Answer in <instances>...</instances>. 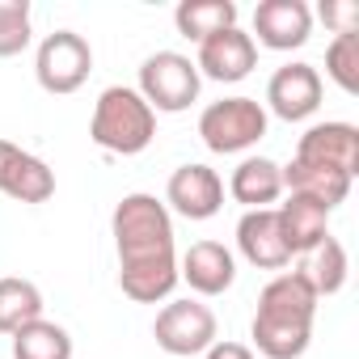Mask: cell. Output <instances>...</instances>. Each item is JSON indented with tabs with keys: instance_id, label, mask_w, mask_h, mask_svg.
<instances>
[{
	"instance_id": "6da1fadb",
	"label": "cell",
	"mask_w": 359,
	"mask_h": 359,
	"mask_svg": "<svg viewBox=\"0 0 359 359\" xmlns=\"http://www.w3.org/2000/svg\"><path fill=\"white\" fill-rule=\"evenodd\" d=\"M317 292L300 271H283L275 275L262 296H258V313H254V342L266 359H300L309 351L313 338V313H317Z\"/></svg>"
},
{
	"instance_id": "7a4b0ae2",
	"label": "cell",
	"mask_w": 359,
	"mask_h": 359,
	"mask_svg": "<svg viewBox=\"0 0 359 359\" xmlns=\"http://www.w3.org/2000/svg\"><path fill=\"white\" fill-rule=\"evenodd\" d=\"M89 135H93V144H102L110 152H123V156L144 152L156 135V110L140 97V89L110 85V89L97 93Z\"/></svg>"
},
{
	"instance_id": "3957f363",
	"label": "cell",
	"mask_w": 359,
	"mask_h": 359,
	"mask_svg": "<svg viewBox=\"0 0 359 359\" xmlns=\"http://www.w3.org/2000/svg\"><path fill=\"white\" fill-rule=\"evenodd\" d=\"M110 233H114L118 258H135V254H152V250H173L169 208L156 195H144V191H131V195H123L114 203Z\"/></svg>"
},
{
	"instance_id": "277c9868",
	"label": "cell",
	"mask_w": 359,
	"mask_h": 359,
	"mask_svg": "<svg viewBox=\"0 0 359 359\" xmlns=\"http://www.w3.org/2000/svg\"><path fill=\"white\" fill-rule=\"evenodd\" d=\"M199 68L182 51H152L140 64V97L152 110H187L199 97Z\"/></svg>"
},
{
	"instance_id": "5b68a950",
	"label": "cell",
	"mask_w": 359,
	"mask_h": 359,
	"mask_svg": "<svg viewBox=\"0 0 359 359\" xmlns=\"http://www.w3.org/2000/svg\"><path fill=\"white\" fill-rule=\"evenodd\" d=\"M199 135L212 152H241L266 135V110L254 97H220L199 114Z\"/></svg>"
},
{
	"instance_id": "8992f818",
	"label": "cell",
	"mask_w": 359,
	"mask_h": 359,
	"mask_svg": "<svg viewBox=\"0 0 359 359\" xmlns=\"http://www.w3.org/2000/svg\"><path fill=\"white\" fill-rule=\"evenodd\" d=\"M34 72H39V85L47 93H72V89H81L85 76L93 72V47H89V39L76 34V30H51L39 43Z\"/></svg>"
},
{
	"instance_id": "52a82bcc",
	"label": "cell",
	"mask_w": 359,
	"mask_h": 359,
	"mask_svg": "<svg viewBox=\"0 0 359 359\" xmlns=\"http://www.w3.org/2000/svg\"><path fill=\"white\" fill-rule=\"evenodd\" d=\"M152 338L169 355H199L216 342V313L203 300H191V296L169 300L152 321Z\"/></svg>"
},
{
	"instance_id": "ba28073f",
	"label": "cell",
	"mask_w": 359,
	"mask_h": 359,
	"mask_svg": "<svg viewBox=\"0 0 359 359\" xmlns=\"http://www.w3.org/2000/svg\"><path fill=\"white\" fill-rule=\"evenodd\" d=\"M0 191L18 203H47L55 195V173L43 156L18 148L13 140H0Z\"/></svg>"
},
{
	"instance_id": "9c48e42d",
	"label": "cell",
	"mask_w": 359,
	"mask_h": 359,
	"mask_svg": "<svg viewBox=\"0 0 359 359\" xmlns=\"http://www.w3.org/2000/svg\"><path fill=\"white\" fill-rule=\"evenodd\" d=\"M169 203L177 208V216H187V220H208L220 212L224 203V182H220V173L212 165H177L169 173V187H165Z\"/></svg>"
},
{
	"instance_id": "30bf717a",
	"label": "cell",
	"mask_w": 359,
	"mask_h": 359,
	"mask_svg": "<svg viewBox=\"0 0 359 359\" xmlns=\"http://www.w3.org/2000/svg\"><path fill=\"white\" fill-rule=\"evenodd\" d=\"M254 64H258V43L241 26H229V30H216V34L199 39L195 68H203L212 81H241Z\"/></svg>"
},
{
	"instance_id": "8fae6325",
	"label": "cell",
	"mask_w": 359,
	"mask_h": 359,
	"mask_svg": "<svg viewBox=\"0 0 359 359\" xmlns=\"http://www.w3.org/2000/svg\"><path fill=\"white\" fill-rule=\"evenodd\" d=\"M266 102H271V110H275L279 118H287V123L313 114L317 102H321V76H317V68L304 64V60H292V64L275 68L271 81H266Z\"/></svg>"
},
{
	"instance_id": "7c38bea8",
	"label": "cell",
	"mask_w": 359,
	"mask_h": 359,
	"mask_svg": "<svg viewBox=\"0 0 359 359\" xmlns=\"http://www.w3.org/2000/svg\"><path fill=\"white\" fill-rule=\"evenodd\" d=\"M296 156L300 161H313V165H330V169H342L346 177H355L359 169V127L355 123H317L300 135L296 144Z\"/></svg>"
},
{
	"instance_id": "4fadbf2b",
	"label": "cell",
	"mask_w": 359,
	"mask_h": 359,
	"mask_svg": "<svg viewBox=\"0 0 359 359\" xmlns=\"http://www.w3.org/2000/svg\"><path fill=\"white\" fill-rule=\"evenodd\" d=\"M177 283V258L173 250H152V254H135V258H118V287L140 300L152 304L161 296H169Z\"/></svg>"
},
{
	"instance_id": "5bb4252c",
	"label": "cell",
	"mask_w": 359,
	"mask_h": 359,
	"mask_svg": "<svg viewBox=\"0 0 359 359\" xmlns=\"http://www.w3.org/2000/svg\"><path fill=\"white\" fill-rule=\"evenodd\" d=\"M237 245H241V254H245L254 266H262V271H279V266H287V258H292L275 208H254V212H245V216L237 220Z\"/></svg>"
},
{
	"instance_id": "9a60e30c",
	"label": "cell",
	"mask_w": 359,
	"mask_h": 359,
	"mask_svg": "<svg viewBox=\"0 0 359 359\" xmlns=\"http://www.w3.org/2000/svg\"><path fill=\"white\" fill-rule=\"evenodd\" d=\"M313 30V9L304 0H258L254 9V34L266 43V47H300Z\"/></svg>"
},
{
	"instance_id": "2e32d148",
	"label": "cell",
	"mask_w": 359,
	"mask_h": 359,
	"mask_svg": "<svg viewBox=\"0 0 359 359\" xmlns=\"http://www.w3.org/2000/svg\"><path fill=\"white\" fill-rule=\"evenodd\" d=\"M177 279H187L195 292L203 296H216L224 292L233 279H237V262H233V250L220 245V241H195L187 254H182V271Z\"/></svg>"
},
{
	"instance_id": "e0dca14e",
	"label": "cell",
	"mask_w": 359,
	"mask_h": 359,
	"mask_svg": "<svg viewBox=\"0 0 359 359\" xmlns=\"http://www.w3.org/2000/svg\"><path fill=\"white\" fill-rule=\"evenodd\" d=\"M279 173H283V187H287L292 195L317 199L325 212H330V208H338V203L346 199V191H351V177H346L342 169L313 165V161H300V156H292V165H283Z\"/></svg>"
},
{
	"instance_id": "ac0fdd59",
	"label": "cell",
	"mask_w": 359,
	"mask_h": 359,
	"mask_svg": "<svg viewBox=\"0 0 359 359\" xmlns=\"http://www.w3.org/2000/svg\"><path fill=\"white\" fill-rule=\"evenodd\" d=\"M275 216H279V229H283L287 254H309L313 245H321V241H325V220H330V212H325L317 199L292 195Z\"/></svg>"
},
{
	"instance_id": "d6986e66",
	"label": "cell",
	"mask_w": 359,
	"mask_h": 359,
	"mask_svg": "<svg viewBox=\"0 0 359 359\" xmlns=\"http://www.w3.org/2000/svg\"><path fill=\"white\" fill-rule=\"evenodd\" d=\"M229 191H233L237 203H245V208L254 212V208H266V203L279 199V191H283V173H279V165H275L271 156H245V161L233 169Z\"/></svg>"
},
{
	"instance_id": "ffe728a7",
	"label": "cell",
	"mask_w": 359,
	"mask_h": 359,
	"mask_svg": "<svg viewBox=\"0 0 359 359\" xmlns=\"http://www.w3.org/2000/svg\"><path fill=\"white\" fill-rule=\"evenodd\" d=\"M43 317V292L22 279V275H5L0 279V334H18L22 325Z\"/></svg>"
},
{
	"instance_id": "44dd1931",
	"label": "cell",
	"mask_w": 359,
	"mask_h": 359,
	"mask_svg": "<svg viewBox=\"0 0 359 359\" xmlns=\"http://www.w3.org/2000/svg\"><path fill=\"white\" fill-rule=\"evenodd\" d=\"M173 22L187 39H208L216 30L237 26V5L233 0H177Z\"/></svg>"
},
{
	"instance_id": "7402d4cb",
	"label": "cell",
	"mask_w": 359,
	"mask_h": 359,
	"mask_svg": "<svg viewBox=\"0 0 359 359\" xmlns=\"http://www.w3.org/2000/svg\"><path fill=\"white\" fill-rule=\"evenodd\" d=\"M13 359H72V338L64 325L39 317L13 334Z\"/></svg>"
},
{
	"instance_id": "603a6c76",
	"label": "cell",
	"mask_w": 359,
	"mask_h": 359,
	"mask_svg": "<svg viewBox=\"0 0 359 359\" xmlns=\"http://www.w3.org/2000/svg\"><path fill=\"white\" fill-rule=\"evenodd\" d=\"M300 275L313 283L317 296H334L342 287V279H346V250H342V241L325 233V241L313 245L309 258L300 262Z\"/></svg>"
},
{
	"instance_id": "cb8c5ba5",
	"label": "cell",
	"mask_w": 359,
	"mask_h": 359,
	"mask_svg": "<svg viewBox=\"0 0 359 359\" xmlns=\"http://www.w3.org/2000/svg\"><path fill=\"white\" fill-rule=\"evenodd\" d=\"M325 68L346 93H359V30L334 34V43L325 47Z\"/></svg>"
},
{
	"instance_id": "d4e9b609",
	"label": "cell",
	"mask_w": 359,
	"mask_h": 359,
	"mask_svg": "<svg viewBox=\"0 0 359 359\" xmlns=\"http://www.w3.org/2000/svg\"><path fill=\"white\" fill-rule=\"evenodd\" d=\"M30 43V0H0V55H18Z\"/></svg>"
},
{
	"instance_id": "484cf974",
	"label": "cell",
	"mask_w": 359,
	"mask_h": 359,
	"mask_svg": "<svg viewBox=\"0 0 359 359\" xmlns=\"http://www.w3.org/2000/svg\"><path fill=\"white\" fill-rule=\"evenodd\" d=\"M321 18L334 26V34L359 30V0H325V5H321Z\"/></svg>"
},
{
	"instance_id": "4316f807",
	"label": "cell",
	"mask_w": 359,
	"mask_h": 359,
	"mask_svg": "<svg viewBox=\"0 0 359 359\" xmlns=\"http://www.w3.org/2000/svg\"><path fill=\"white\" fill-rule=\"evenodd\" d=\"M208 359H254V351L245 342H233V338H220L208 346Z\"/></svg>"
}]
</instances>
